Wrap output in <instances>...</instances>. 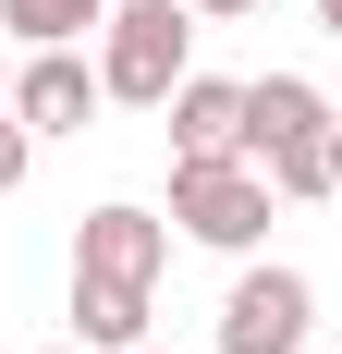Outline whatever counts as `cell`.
<instances>
[{
    "label": "cell",
    "instance_id": "cell-1",
    "mask_svg": "<svg viewBox=\"0 0 342 354\" xmlns=\"http://www.w3.org/2000/svg\"><path fill=\"white\" fill-rule=\"evenodd\" d=\"M244 159L269 171L281 208L342 196V183H330V98H318L306 73H257V86H244Z\"/></svg>",
    "mask_w": 342,
    "mask_h": 354
},
{
    "label": "cell",
    "instance_id": "cell-2",
    "mask_svg": "<svg viewBox=\"0 0 342 354\" xmlns=\"http://www.w3.org/2000/svg\"><path fill=\"white\" fill-rule=\"evenodd\" d=\"M269 171H257V159H171V232H183V245H208V257H257V232H269Z\"/></svg>",
    "mask_w": 342,
    "mask_h": 354
},
{
    "label": "cell",
    "instance_id": "cell-3",
    "mask_svg": "<svg viewBox=\"0 0 342 354\" xmlns=\"http://www.w3.org/2000/svg\"><path fill=\"white\" fill-rule=\"evenodd\" d=\"M183 73H196V12L183 0H110V25H98V86L110 98L159 110Z\"/></svg>",
    "mask_w": 342,
    "mask_h": 354
},
{
    "label": "cell",
    "instance_id": "cell-4",
    "mask_svg": "<svg viewBox=\"0 0 342 354\" xmlns=\"http://www.w3.org/2000/svg\"><path fill=\"white\" fill-rule=\"evenodd\" d=\"M318 330V281L281 257H244V281L220 293V354H306Z\"/></svg>",
    "mask_w": 342,
    "mask_h": 354
},
{
    "label": "cell",
    "instance_id": "cell-5",
    "mask_svg": "<svg viewBox=\"0 0 342 354\" xmlns=\"http://www.w3.org/2000/svg\"><path fill=\"white\" fill-rule=\"evenodd\" d=\"M159 269H171V220L159 208L110 196V208L73 220V281H147V293H159Z\"/></svg>",
    "mask_w": 342,
    "mask_h": 354
},
{
    "label": "cell",
    "instance_id": "cell-6",
    "mask_svg": "<svg viewBox=\"0 0 342 354\" xmlns=\"http://www.w3.org/2000/svg\"><path fill=\"white\" fill-rule=\"evenodd\" d=\"M98 110H110V86H98L86 49H25V62H12V122H25V135H86Z\"/></svg>",
    "mask_w": 342,
    "mask_h": 354
},
{
    "label": "cell",
    "instance_id": "cell-7",
    "mask_svg": "<svg viewBox=\"0 0 342 354\" xmlns=\"http://www.w3.org/2000/svg\"><path fill=\"white\" fill-rule=\"evenodd\" d=\"M159 122H171V159H233L244 147V86L233 73H183L159 98Z\"/></svg>",
    "mask_w": 342,
    "mask_h": 354
},
{
    "label": "cell",
    "instance_id": "cell-8",
    "mask_svg": "<svg viewBox=\"0 0 342 354\" xmlns=\"http://www.w3.org/2000/svg\"><path fill=\"white\" fill-rule=\"evenodd\" d=\"M73 342L86 354H135L147 342V281H73Z\"/></svg>",
    "mask_w": 342,
    "mask_h": 354
},
{
    "label": "cell",
    "instance_id": "cell-9",
    "mask_svg": "<svg viewBox=\"0 0 342 354\" xmlns=\"http://www.w3.org/2000/svg\"><path fill=\"white\" fill-rule=\"evenodd\" d=\"M110 25V0H0V37L12 49H86Z\"/></svg>",
    "mask_w": 342,
    "mask_h": 354
},
{
    "label": "cell",
    "instance_id": "cell-10",
    "mask_svg": "<svg viewBox=\"0 0 342 354\" xmlns=\"http://www.w3.org/2000/svg\"><path fill=\"white\" fill-rule=\"evenodd\" d=\"M25 159H37V135H25V122H12V110H0V196L25 183Z\"/></svg>",
    "mask_w": 342,
    "mask_h": 354
},
{
    "label": "cell",
    "instance_id": "cell-11",
    "mask_svg": "<svg viewBox=\"0 0 342 354\" xmlns=\"http://www.w3.org/2000/svg\"><path fill=\"white\" fill-rule=\"evenodd\" d=\"M183 12H196V25H244L257 0H183Z\"/></svg>",
    "mask_w": 342,
    "mask_h": 354
},
{
    "label": "cell",
    "instance_id": "cell-12",
    "mask_svg": "<svg viewBox=\"0 0 342 354\" xmlns=\"http://www.w3.org/2000/svg\"><path fill=\"white\" fill-rule=\"evenodd\" d=\"M330 183H342V110H330Z\"/></svg>",
    "mask_w": 342,
    "mask_h": 354
},
{
    "label": "cell",
    "instance_id": "cell-13",
    "mask_svg": "<svg viewBox=\"0 0 342 354\" xmlns=\"http://www.w3.org/2000/svg\"><path fill=\"white\" fill-rule=\"evenodd\" d=\"M0 110H12V49H0Z\"/></svg>",
    "mask_w": 342,
    "mask_h": 354
},
{
    "label": "cell",
    "instance_id": "cell-14",
    "mask_svg": "<svg viewBox=\"0 0 342 354\" xmlns=\"http://www.w3.org/2000/svg\"><path fill=\"white\" fill-rule=\"evenodd\" d=\"M318 25H330V37H342V0H318Z\"/></svg>",
    "mask_w": 342,
    "mask_h": 354
},
{
    "label": "cell",
    "instance_id": "cell-15",
    "mask_svg": "<svg viewBox=\"0 0 342 354\" xmlns=\"http://www.w3.org/2000/svg\"><path fill=\"white\" fill-rule=\"evenodd\" d=\"M49 354H86V342H49Z\"/></svg>",
    "mask_w": 342,
    "mask_h": 354
},
{
    "label": "cell",
    "instance_id": "cell-16",
    "mask_svg": "<svg viewBox=\"0 0 342 354\" xmlns=\"http://www.w3.org/2000/svg\"><path fill=\"white\" fill-rule=\"evenodd\" d=\"M135 354H171V342H135Z\"/></svg>",
    "mask_w": 342,
    "mask_h": 354
}]
</instances>
